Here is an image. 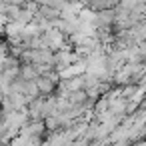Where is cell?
Segmentation results:
<instances>
[{
    "instance_id": "1",
    "label": "cell",
    "mask_w": 146,
    "mask_h": 146,
    "mask_svg": "<svg viewBox=\"0 0 146 146\" xmlns=\"http://www.w3.org/2000/svg\"><path fill=\"white\" fill-rule=\"evenodd\" d=\"M144 104H146V102H144Z\"/></svg>"
}]
</instances>
